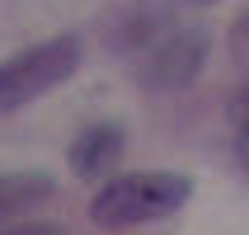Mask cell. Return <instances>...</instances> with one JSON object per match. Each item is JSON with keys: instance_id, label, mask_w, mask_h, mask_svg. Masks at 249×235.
<instances>
[{"instance_id": "obj_1", "label": "cell", "mask_w": 249, "mask_h": 235, "mask_svg": "<svg viewBox=\"0 0 249 235\" xmlns=\"http://www.w3.org/2000/svg\"><path fill=\"white\" fill-rule=\"evenodd\" d=\"M193 193V183L183 174H123L108 179L89 198V221L104 231H123V226H141L155 217H169L174 207H183Z\"/></svg>"}, {"instance_id": "obj_2", "label": "cell", "mask_w": 249, "mask_h": 235, "mask_svg": "<svg viewBox=\"0 0 249 235\" xmlns=\"http://www.w3.org/2000/svg\"><path fill=\"white\" fill-rule=\"evenodd\" d=\"M75 66H80V38L75 33H56V38L0 61V118L52 94L56 85H66L75 75Z\"/></svg>"}, {"instance_id": "obj_3", "label": "cell", "mask_w": 249, "mask_h": 235, "mask_svg": "<svg viewBox=\"0 0 249 235\" xmlns=\"http://www.w3.org/2000/svg\"><path fill=\"white\" fill-rule=\"evenodd\" d=\"M118 155H123V127L94 123V127H85L80 137H75V146H71V165H75V174H85V179H104Z\"/></svg>"}, {"instance_id": "obj_4", "label": "cell", "mask_w": 249, "mask_h": 235, "mask_svg": "<svg viewBox=\"0 0 249 235\" xmlns=\"http://www.w3.org/2000/svg\"><path fill=\"white\" fill-rule=\"evenodd\" d=\"M52 198V179L47 174H5L0 179V226L24 217L28 207H38Z\"/></svg>"}, {"instance_id": "obj_5", "label": "cell", "mask_w": 249, "mask_h": 235, "mask_svg": "<svg viewBox=\"0 0 249 235\" xmlns=\"http://www.w3.org/2000/svg\"><path fill=\"white\" fill-rule=\"evenodd\" d=\"M197 61H202V33H179L169 42V52L151 66V75L160 85H188L197 75Z\"/></svg>"}, {"instance_id": "obj_6", "label": "cell", "mask_w": 249, "mask_h": 235, "mask_svg": "<svg viewBox=\"0 0 249 235\" xmlns=\"http://www.w3.org/2000/svg\"><path fill=\"white\" fill-rule=\"evenodd\" d=\"M0 235H66L56 221H19V226H0Z\"/></svg>"}, {"instance_id": "obj_7", "label": "cell", "mask_w": 249, "mask_h": 235, "mask_svg": "<svg viewBox=\"0 0 249 235\" xmlns=\"http://www.w3.org/2000/svg\"><path fill=\"white\" fill-rule=\"evenodd\" d=\"M231 113H235V118H240V127L249 123V85H245V90H240V94H235V104H231Z\"/></svg>"}, {"instance_id": "obj_8", "label": "cell", "mask_w": 249, "mask_h": 235, "mask_svg": "<svg viewBox=\"0 0 249 235\" xmlns=\"http://www.w3.org/2000/svg\"><path fill=\"white\" fill-rule=\"evenodd\" d=\"M240 165L249 169V123H245V132H240Z\"/></svg>"}, {"instance_id": "obj_9", "label": "cell", "mask_w": 249, "mask_h": 235, "mask_svg": "<svg viewBox=\"0 0 249 235\" xmlns=\"http://www.w3.org/2000/svg\"><path fill=\"white\" fill-rule=\"evenodd\" d=\"M245 28H249V19H245Z\"/></svg>"}]
</instances>
